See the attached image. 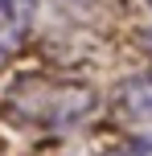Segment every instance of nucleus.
<instances>
[{
    "mask_svg": "<svg viewBox=\"0 0 152 156\" xmlns=\"http://www.w3.org/2000/svg\"><path fill=\"white\" fill-rule=\"evenodd\" d=\"M12 107L29 123L41 127H74L95 111V90L82 82H58V78H33L12 90Z\"/></svg>",
    "mask_w": 152,
    "mask_h": 156,
    "instance_id": "nucleus-1",
    "label": "nucleus"
},
{
    "mask_svg": "<svg viewBox=\"0 0 152 156\" xmlns=\"http://www.w3.org/2000/svg\"><path fill=\"white\" fill-rule=\"evenodd\" d=\"M37 25V0H0V70L25 49Z\"/></svg>",
    "mask_w": 152,
    "mask_h": 156,
    "instance_id": "nucleus-2",
    "label": "nucleus"
},
{
    "mask_svg": "<svg viewBox=\"0 0 152 156\" xmlns=\"http://www.w3.org/2000/svg\"><path fill=\"white\" fill-rule=\"evenodd\" d=\"M115 115L128 127H136L140 136H152V74L132 78V82L119 86V94H115Z\"/></svg>",
    "mask_w": 152,
    "mask_h": 156,
    "instance_id": "nucleus-3",
    "label": "nucleus"
},
{
    "mask_svg": "<svg viewBox=\"0 0 152 156\" xmlns=\"http://www.w3.org/2000/svg\"><path fill=\"white\" fill-rule=\"evenodd\" d=\"M115 156H152V136H140L136 144H128V148L115 152Z\"/></svg>",
    "mask_w": 152,
    "mask_h": 156,
    "instance_id": "nucleus-4",
    "label": "nucleus"
},
{
    "mask_svg": "<svg viewBox=\"0 0 152 156\" xmlns=\"http://www.w3.org/2000/svg\"><path fill=\"white\" fill-rule=\"evenodd\" d=\"M144 41H148V54H152V33H148V37H144Z\"/></svg>",
    "mask_w": 152,
    "mask_h": 156,
    "instance_id": "nucleus-5",
    "label": "nucleus"
},
{
    "mask_svg": "<svg viewBox=\"0 0 152 156\" xmlns=\"http://www.w3.org/2000/svg\"><path fill=\"white\" fill-rule=\"evenodd\" d=\"M148 4H152V0H148Z\"/></svg>",
    "mask_w": 152,
    "mask_h": 156,
    "instance_id": "nucleus-6",
    "label": "nucleus"
}]
</instances>
